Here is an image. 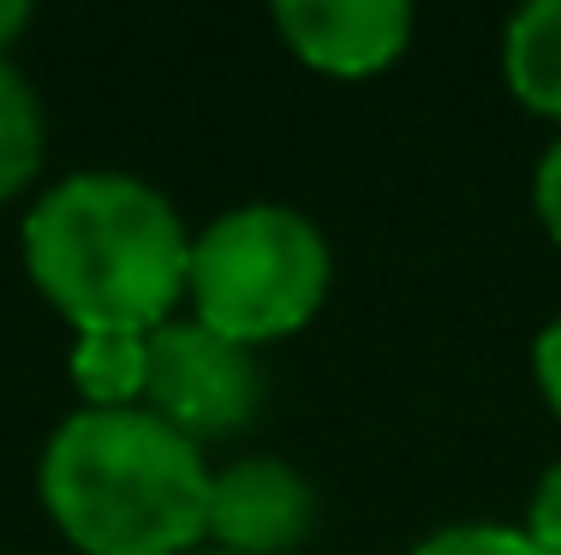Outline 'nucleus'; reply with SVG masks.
<instances>
[{
	"instance_id": "9",
	"label": "nucleus",
	"mask_w": 561,
	"mask_h": 555,
	"mask_svg": "<svg viewBox=\"0 0 561 555\" xmlns=\"http://www.w3.org/2000/svg\"><path fill=\"white\" fill-rule=\"evenodd\" d=\"M144 359H150V335H78L72 382L84 389L90 406H138Z\"/></svg>"
},
{
	"instance_id": "12",
	"label": "nucleus",
	"mask_w": 561,
	"mask_h": 555,
	"mask_svg": "<svg viewBox=\"0 0 561 555\" xmlns=\"http://www.w3.org/2000/svg\"><path fill=\"white\" fill-rule=\"evenodd\" d=\"M531 365H538V389H543V401H550V406H556V418H561V316L538 335V352H531Z\"/></svg>"
},
{
	"instance_id": "6",
	"label": "nucleus",
	"mask_w": 561,
	"mask_h": 555,
	"mask_svg": "<svg viewBox=\"0 0 561 555\" xmlns=\"http://www.w3.org/2000/svg\"><path fill=\"white\" fill-rule=\"evenodd\" d=\"M275 31L317 72L370 78L400 60L412 36V7L407 0H280Z\"/></svg>"
},
{
	"instance_id": "2",
	"label": "nucleus",
	"mask_w": 561,
	"mask_h": 555,
	"mask_svg": "<svg viewBox=\"0 0 561 555\" xmlns=\"http://www.w3.org/2000/svg\"><path fill=\"white\" fill-rule=\"evenodd\" d=\"M209 478L197 442L144 406H84L43 448V508L84 555H192Z\"/></svg>"
},
{
	"instance_id": "10",
	"label": "nucleus",
	"mask_w": 561,
	"mask_h": 555,
	"mask_svg": "<svg viewBox=\"0 0 561 555\" xmlns=\"http://www.w3.org/2000/svg\"><path fill=\"white\" fill-rule=\"evenodd\" d=\"M412 555H543L519 525H443Z\"/></svg>"
},
{
	"instance_id": "3",
	"label": "nucleus",
	"mask_w": 561,
	"mask_h": 555,
	"mask_svg": "<svg viewBox=\"0 0 561 555\" xmlns=\"http://www.w3.org/2000/svg\"><path fill=\"white\" fill-rule=\"evenodd\" d=\"M192 316L233 347L299 335L329 299V240L280 204H245L216 216L185 263Z\"/></svg>"
},
{
	"instance_id": "4",
	"label": "nucleus",
	"mask_w": 561,
	"mask_h": 555,
	"mask_svg": "<svg viewBox=\"0 0 561 555\" xmlns=\"http://www.w3.org/2000/svg\"><path fill=\"white\" fill-rule=\"evenodd\" d=\"M263 401L257 359L197 316H173L150 328V359H144V413H156L185 442L245 430Z\"/></svg>"
},
{
	"instance_id": "7",
	"label": "nucleus",
	"mask_w": 561,
	"mask_h": 555,
	"mask_svg": "<svg viewBox=\"0 0 561 555\" xmlns=\"http://www.w3.org/2000/svg\"><path fill=\"white\" fill-rule=\"evenodd\" d=\"M502 72L519 108L561 120V0L526 7L502 36Z\"/></svg>"
},
{
	"instance_id": "15",
	"label": "nucleus",
	"mask_w": 561,
	"mask_h": 555,
	"mask_svg": "<svg viewBox=\"0 0 561 555\" xmlns=\"http://www.w3.org/2000/svg\"><path fill=\"white\" fill-rule=\"evenodd\" d=\"M192 555H221V550H192Z\"/></svg>"
},
{
	"instance_id": "11",
	"label": "nucleus",
	"mask_w": 561,
	"mask_h": 555,
	"mask_svg": "<svg viewBox=\"0 0 561 555\" xmlns=\"http://www.w3.org/2000/svg\"><path fill=\"white\" fill-rule=\"evenodd\" d=\"M526 537H531V544H538L543 555H561V466H550V472H543L538 496H531Z\"/></svg>"
},
{
	"instance_id": "1",
	"label": "nucleus",
	"mask_w": 561,
	"mask_h": 555,
	"mask_svg": "<svg viewBox=\"0 0 561 555\" xmlns=\"http://www.w3.org/2000/svg\"><path fill=\"white\" fill-rule=\"evenodd\" d=\"M185 263V221L131 174H72L24 221V269L78 335H150L173 323Z\"/></svg>"
},
{
	"instance_id": "8",
	"label": "nucleus",
	"mask_w": 561,
	"mask_h": 555,
	"mask_svg": "<svg viewBox=\"0 0 561 555\" xmlns=\"http://www.w3.org/2000/svg\"><path fill=\"white\" fill-rule=\"evenodd\" d=\"M43 143H48L43 102L24 84L19 66H7V55H0V204H12V197L36 180Z\"/></svg>"
},
{
	"instance_id": "13",
	"label": "nucleus",
	"mask_w": 561,
	"mask_h": 555,
	"mask_svg": "<svg viewBox=\"0 0 561 555\" xmlns=\"http://www.w3.org/2000/svg\"><path fill=\"white\" fill-rule=\"evenodd\" d=\"M538 216L550 228V240L561 245V143H550V155L538 162Z\"/></svg>"
},
{
	"instance_id": "14",
	"label": "nucleus",
	"mask_w": 561,
	"mask_h": 555,
	"mask_svg": "<svg viewBox=\"0 0 561 555\" xmlns=\"http://www.w3.org/2000/svg\"><path fill=\"white\" fill-rule=\"evenodd\" d=\"M31 24V7L24 0H0V48H12V36Z\"/></svg>"
},
{
	"instance_id": "5",
	"label": "nucleus",
	"mask_w": 561,
	"mask_h": 555,
	"mask_svg": "<svg viewBox=\"0 0 561 555\" xmlns=\"http://www.w3.org/2000/svg\"><path fill=\"white\" fill-rule=\"evenodd\" d=\"M317 496L287 460H233L209 478L204 537L221 555H287L311 537Z\"/></svg>"
}]
</instances>
